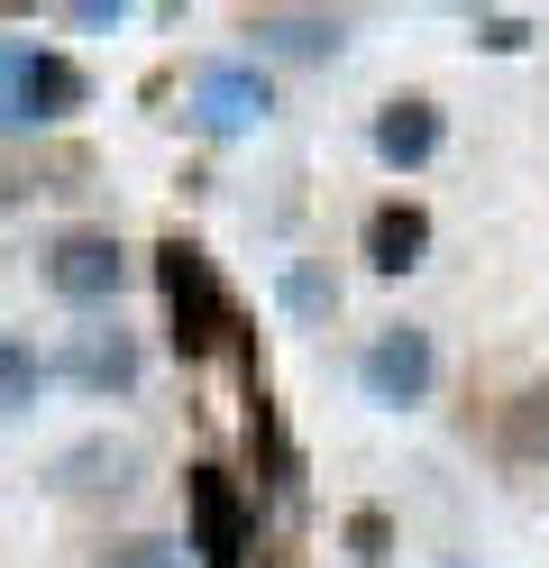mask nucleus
Returning a JSON list of instances; mask_svg holds the SVG:
<instances>
[{"instance_id":"f257e3e1","label":"nucleus","mask_w":549,"mask_h":568,"mask_svg":"<svg viewBox=\"0 0 549 568\" xmlns=\"http://www.w3.org/2000/svg\"><path fill=\"white\" fill-rule=\"evenodd\" d=\"M156 284H165V312H174V348H183V358H211V348L238 331V312H230V294H220V275H211V257H202L193 239H165L156 247Z\"/></svg>"},{"instance_id":"f03ea898","label":"nucleus","mask_w":549,"mask_h":568,"mask_svg":"<svg viewBox=\"0 0 549 568\" xmlns=\"http://www.w3.org/2000/svg\"><path fill=\"white\" fill-rule=\"evenodd\" d=\"M83 64L73 55H37V47H0V120L19 129H55L64 111H83Z\"/></svg>"},{"instance_id":"7ed1b4c3","label":"nucleus","mask_w":549,"mask_h":568,"mask_svg":"<svg viewBox=\"0 0 549 568\" xmlns=\"http://www.w3.org/2000/svg\"><path fill=\"white\" fill-rule=\"evenodd\" d=\"M183 505H193L202 568H247V495L230 486V468H193L183 477Z\"/></svg>"},{"instance_id":"20e7f679","label":"nucleus","mask_w":549,"mask_h":568,"mask_svg":"<svg viewBox=\"0 0 549 568\" xmlns=\"http://www.w3.org/2000/svg\"><path fill=\"white\" fill-rule=\"evenodd\" d=\"M266 111H275V92H266V74H256V64H202V74H193V129L247 138Z\"/></svg>"},{"instance_id":"39448f33","label":"nucleus","mask_w":549,"mask_h":568,"mask_svg":"<svg viewBox=\"0 0 549 568\" xmlns=\"http://www.w3.org/2000/svg\"><path fill=\"white\" fill-rule=\"evenodd\" d=\"M366 395L376 404H421L430 395V376H439V358H430V331H413V322H394V331H376V348H366Z\"/></svg>"},{"instance_id":"423d86ee","label":"nucleus","mask_w":549,"mask_h":568,"mask_svg":"<svg viewBox=\"0 0 549 568\" xmlns=\"http://www.w3.org/2000/svg\"><path fill=\"white\" fill-rule=\"evenodd\" d=\"M47 275H55L64 303H110V294H120V239H110V230H73V239H55Z\"/></svg>"},{"instance_id":"0eeeda50","label":"nucleus","mask_w":549,"mask_h":568,"mask_svg":"<svg viewBox=\"0 0 549 568\" xmlns=\"http://www.w3.org/2000/svg\"><path fill=\"white\" fill-rule=\"evenodd\" d=\"M421 247H430V211L421 202H376V211H366V266H376V275L421 266Z\"/></svg>"},{"instance_id":"6e6552de","label":"nucleus","mask_w":549,"mask_h":568,"mask_svg":"<svg viewBox=\"0 0 549 568\" xmlns=\"http://www.w3.org/2000/svg\"><path fill=\"white\" fill-rule=\"evenodd\" d=\"M64 376L92 385V395H129V385H138V339H129L120 322H110V331H83V339L64 348Z\"/></svg>"},{"instance_id":"1a4fd4ad","label":"nucleus","mask_w":549,"mask_h":568,"mask_svg":"<svg viewBox=\"0 0 549 568\" xmlns=\"http://www.w3.org/2000/svg\"><path fill=\"white\" fill-rule=\"evenodd\" d=\"M247 38L266 47V55H339L348 28H339V19H321V10H256V19H247Z\"/></svg>"},{"instance_id":"9d476101","label":"nucleus","mask_w":549,"mask_h":568,"mask_svg":"<svg viewBox=\"0 0 549 568\" xmlns=\"http://www.w3.org/2000/svg\"><path fill=\"white\" fill-rule=\"evenodd\" d=\"M430 148H439V111L430 101H385L376 111V156L385 165H430Z\"/></svg>"},{"instance_id":"9b49d317","label":"nucleus","mask_w":549,"mask_h":568,"mask_svg":"<svg viewBox=\"0 0 549 568\" xmlns=\"http://www.w3.org/2000/svg\"><path fill=\"white\" fill-rule=\"evenodd\" d=\"M504 449H512V458H549V376L522 385V395L504 404Z\"/></svg>"},{"instance_id":"f8f14e48","label":"nucleus","mask_w":549,"mask_h":568,"mask_svg":"<svg viewBox=\"0 0 549 568\" xmlns=\"http://www.w3.org/2000/svg\"><path fill=\"white\" fill-rule=\"evenodd\" d=\"M37 376H47V358H37L28 339H0V413H19L37 395Z\"/></svg>"},{"instance_id":"ddd939ff","label":"nucleus","mask_w":549,"mask_h":568,"mask_svg":"<svg viewBox=\"0 0 549 568\" xmlns=\"http://www.w3.org/2000/svg\"><path fill=\"white\" fill-rule=\"evenodd\" d=\"M348 550H357L366 568H376V559H394V523H385L376 505H366V514H348Z\"/></svg>"},{"instance_id":"4468645a","label":"nucleus","mask_w":549,"mask_h":568,"mask_svg":"<svg viewBox=\"0 0 549 568\" xmlns=\"http://www.w3.org/2000/svg\"><path fill=\"white\" fill-rule=\"evenodd\" d=\"M101 568H183V550H174V541H156V531H146V541H120V550H110Z\"/></svg>"},{"instance_id":"2eb2a0df","label":"nucleus","mask_w":549,"mask_h":568,"mask_svg":"<svg viewBox=\"0 0 549 568\" xmlns=\"http://www.w3.org/2000/svg\"><path fill=\"white\" fill-rule=\"evenodd\" d=\"M476 47H495V55L531 47V19H512V10H486V19H476Z\"/></svg>"}]
</instances>
